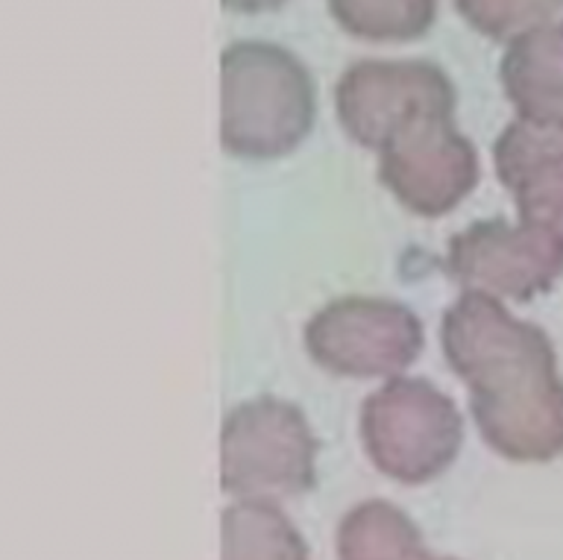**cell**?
I'll use <instances>...</instances> for the list:
<instances>
[{"label": "cell", "instance_id": "obj_2", "mask_svg": "<svg viewBox=\"0 0 563 560\" xmlns=\"http://www.w3.org/2000/svg\"><path fill=\"white\" fill-rule=\"evenodd\" d=\"M306 65L279 44H229L220 59V139L232 156L279 158L314 127Z\"/></svg>", "mask_w": 563, "mask_h": 560}, {"label": "cell", "instance_id": "obj_3", "mask_svg": "<svg viewBox=\"0 0 563 560\" xmlns=\"http://www.w3.org/2000/svg\"><path fill=\"white\" fill-rule=\"evenodd\" d=\"M220 484L238 499H294L314 491L317 438L282 399L238 405L220 431Z\"/></svg>", "mask_w": 563, "mask_h": 560}, {"label": "cell", "instance_id": "obj_5", "mask_svg": "<svg viewBox=\"0 0 563 560\" xmlns=\"http://www.w3.org/2000/svg\"><path fill=\"white\" fill-rule=\"evenodd\" d=\"M334 106L346 135L378 153L420 123L452 118L455 88L431 62L364 59L346 68Z\"/></svg>", "mask_w": 563, "mask_h": 560}, {"label": "cell", "instance_id": "obj_13", "mask_svg": "<svg viewBox=\"0 0 563 560\" xmlns=\"http://www.w3.org/2000/svg\"><path fill=\"white\" fill-rule=\"evenodd\" d=\"M343 33L364 42H413L429 33L438 0H325Z\"/></svg>", "mask_w": 563, "mask_h": 560}, {"label": "cell", "instance_id": "obj_1", "mask_svg": "<svg viewBox=\"0 0 563 560\" xmlns=\"http://www.w3.org/2000/svg\"><path fill=\"white\" fill-rule=\"evenodd\" d=\"M440 341L470 387L487 447L517 464L563 455V378L543 329L517 320L490 294L466 290L443 317Z\"/></svg>", "mask_w": 563, "mask_h": 560}, {"label": "cell", "instance_id": "obj_11", "mask_svg": "<svg viewBox=\"0 0 563 560\" xmlns=\"http://www.w3.org/2000/svg\"><path fill=\"white\" fill-rule=\"evenodd\" d=\"M220 560H311L297 526L273 502L241 499L220 519Z\"/></svg>", "mask_w": 563, "mask_h": 560}, {"label": "cell", "instance_id": "obj_14", "mask_svg": "<svg viewBox=\"0 0 563 560\" xmlns=\"http://www.w3.org/2000/svg\"><path fill=\"white\" fill-rule=\"evenodd\" d=\"M466 24L487 39H517L545 24H563V0H455Z\"/></svg>", "mask_w": 563, "mask_h": 560}, {"label": "cell", "instance_id": "obj_8", "mask_svg": "<svg viewBox=\"0 0 563 560\" xmlns=\"http://www.w3.org/2000/svg\"><path fill=\"white\" fill-rule=\"evenodd\" d=\"M378 179L408 211L440 218L470 197L478 183V156L452 118H434L378 150Z\"/></svg>", "mask_w": 563, "mask_h": 560}, {"label": "cell", "instance_id": "obj_7", "mask_svg": "<svg viewBox=\"0 0 563 560\" xmlns=\"http://www.w3.org/2000/svg\"><path fill=\"white\" fill-rule=\"evenodd\" d=\"M446 267L470 290L531 299L563 276V241L522 220H482L449 241Z\"/></svg>", "mask_w": 563, "mask_h": 560}, {"label": "cell", "instance_id": "obj_6", "mask_svg": "<svg viewBox=\"0 0 563 560\" xmlns=\"http://www.w3.org/2000/svg\"><path fill=\"white\" fill-rule=\"evenodd\" d=\"M306 347L334 376H394L420 355L422 326L394 299L343 297L311 317Z\"/></svg>", "mask_w": 563, "mask_h": 560}, {"label": "cell", "instance_id": "obj_4", "mask_svg": "<svg viewBox=\"0 0 563 560\" xmlns=\"http://www.w3.org/2000/svg\"><path fill=\"white\" fill-rule=\"evenodd\" d=\"M361 440L378 473L426 484L446 473L464 443L455 403L422 378H394L361 408Z\"/></svg>", "mask_w": 563, "mask_h": 560}, {"label": "cell", "instance_id": "obj_10", "mask_svg": "<svg viewBox=\"0 0 563 560\" xmlns=\"http://www.w3.org/2000/svg\"><path fill=\"white\" fill-rule=\"evenodd\" d=\"M501 86L517 121L563 130V24H545L510 39Z\"/></svg>", "mask_w": 563, "mask_h": 560}, {"label": "cell", "instance_id": "obj_16", "mask_svg": "<svg viewBox=\"0 0 563 560\" xmlns=\"http://www.w3.org/2000/svg\"><path fill=\"white\" fill-rule=\"evenodd\" d=\"M408 560H457V558H434V554H429L426 549H420V552H413Z\"/></svg>", "mask_w": 563, "mask_h": 560}, {"label": "cell", "instance_id": "obj_15", "mask_svg": "<svg viewBox=\"0 0 563 560\" xmlns=\"http://www.w3.org/2000/svg\"><path fill=\"white\" fill-rule=\"evenodd\" d=\"M282 3H288V0H223V7H227L229 12H244V15L271 12V9H279Z\"/></svg>", "mask_w": 563, "mask_h": 560}, {"label": "cell", "instance_id": "obj_12", "mask_svg": "<svg viewBox=\"0 0 563 560\" xmlns=\"http://www.w3.org/2000/svg\"><path fill=\"white\" fill-rule=\"evenodd\" d=\"M420 528L385 499L361 502L338 526V560H408L420 552Z\"/></svg>", "mask_w": 563, "mask_h": 560}, {"label": "cell", "instance_id": "obj_9", "mask_svg": "<svg viewBox=\"0 0 563 560\" xmlns=\"http://www.w3.org/2000/svg\"><path fill=\"white\" fill-rule=\"evenodd\" d=\"M519 220L563 241V130L514 121L493 150Z\"/></svg>", "mask_w": 563, "mask_h": 560}]
</instances>
